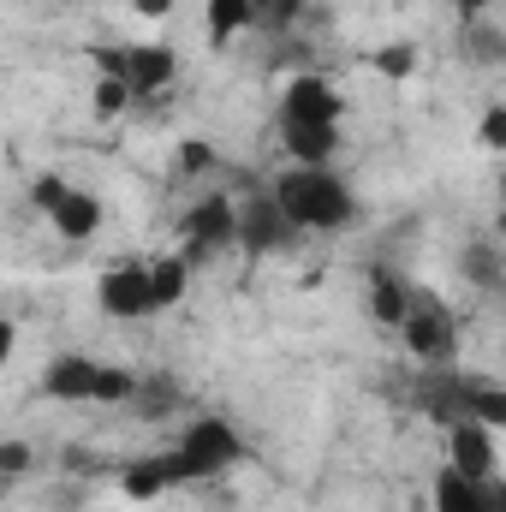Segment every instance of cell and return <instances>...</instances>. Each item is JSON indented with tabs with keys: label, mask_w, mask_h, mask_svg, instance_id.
Returning <instances> with one entry per match:
<instances>
[{
	"label": "cell",
	"mask_w": 506,
	"mask_h": 512,
	"mask_svg": "<svg viewBox=\"0 0 506 512\" xmlns=\"http://www.w3.org/2000/svg\"><path fill=\"white\" fill-rule=\"evenodd\" d=\"M274 197L304 233H346L358 221V197L334 167H286L274 179Z\"/></svg>",
	"instance_id": "obj_1"
},
{
	"label": "cell",
	"mask_w": 506,
	"mask_h": 512,
	"mask_svg": "<svg viewBox=\"0 0 506 512\" xmlns=\"http://www.w3.org/2000/svg\"><path fill=\"white\" fill-rule=\"evenodd\" d=\"M42 393L60 399V405H120L137 393V376L90 358V352H60L48 370H42Z\"/></svg>",
	"instance_id": "obj_2"
},
{
	"label": "cell",
	"mask_w": 506,
	"mask_h": 512,
	"mask_svg": "<svg viewBox=\"0 0 506 512\" xmlns=\"http://www.w3.org/2000/svg\"><path fill=\"white\" fill-rule=\"evenodd\" d=\"M167 453H173L179 489H185V483H209V477L233 471V465L245 459V435H239L227 417H197V423L179 435V447H167Z\"/></svg>",
	"instance_id": "obj_3"
},
{
	"label": "cell",
	"mask_w": 506,
	"mask_h": 512,
	"mask_svg": "<svg viewBox=\"0 0 506 512\" xmlns=\"http://www.w3.org/2000/svg\"><path fill=\"white\" fill-rule=\"evenodd\" d=\"M399 340H405V352H411L423 370H453V358H459V322H453V310H447L441 298H429V292L411 298V316H405Z\"/></svg>",
	"instance_id": "obj_4"
},
{
	"label": "cell",
	"mask_w": 506,
	"mask_h": 512,
	"mask_svg": "<svg viewBox=\"0 0 506 512\" xmlns=\"http://www.w3.org/2000/svg\"><path fill=\"white\" fill-rule=\"evenodd\" d=\"M96 304H102V316H114V322L155 316L161 304H155V274H149V262H114V268L96 280Z\"/></svg>",
	"instance_id": "obj_5"
},
{
	"label": "cell",
	"mask_w": 506,
	"mask_h": 512,
	"mask_svg": "<svg viewBox=\"0 0 506 512\" xmlns=\"http://www.w3.org/2000/svg\"><path fill=\"white\" fill-rule=\"evenodd\" d=\"M298 239H304V227L280 209L274 191H268V197H251V203H239V251L274 256V251H286V245H298Z\"/></svg>",
	"instance_id": "obj_6"
},
{
	"label": "cell",
	"mask_w": 506,
	"mask_h": 512,
	"mask_svg": "<svg viewBox=\"0 0 506 512\" xmlns=\"http://www.w3.org/2000/svg\"><path fill=\"white\" fill-rule=\"evenodd\" d=\"M233 245H239V203L203 197V203L185 215V256L203 262V256H215V251H233Z\"/></svg>",
	"instance_id": "obj_7"
},
{
	"label": "cell",
	"mask_w": 506,
	"mask_h": 512,
	"mask_svg": "<svg viewBox=\"0 0 506 512\" xmlns=\"http://www.w3.org/2000/svg\"><path fill=\"white\" fill-rule=\"evenodd\" d=\"M340 114H346L340 90L328 78H316V72L292 78L286 96H280V126H340Z\"/></svg>",
	"instance_id": "obj_8"
},
{
	"label": "cell",
	"mask_w": 506,
	"mask_h": 512,
	"mask_svg": "<svg viewBox=\"0 0 506 512\" xmlns=\"http://www.w3.org/2000/svg\"><path fill=\"white\" fill-rule=\"evenodd\" d=\"M447 465L465 471L471 483H495V429L477 417L447 423Z\"/></svg>",
	"instance_id": "obj_9"
},
{
	"label": "cell",
	"mask_w": 506,
	"mask_h": 512,
	"mask_svg": "<svg viewBox=\"0 0 506 512\" xmlns=\"http://www.w3.org/2000/svg\"><path fill=\"white\" fill-rule=\"evenodd\" d=\"M173 72H179V54H173L167 42H131L120 78L131 84V96H155V90L173 84Z\"/></svg>",
	"instance_id": "obj_10"
},
{
	"label": "cell",
	"mask_w": 506,
	"mask_h": 512,
	"mask_svg": "<svg viewBox=\"0 0 506 512\" xmlns=\"http://www.w3.org/2000/svg\"><path fill=\"white\" fill-rule=\"evenodd\" d=\"M48 227H54L66 245H84V239H96V233H102V197L72 185V191H66V197L48 209Z\"/></svg>",
	"instance_id": "obj_11"
},
{
	"label": "cell",
	"mask_w": 506,
	"mask_h": 512,
	"mask_svg": "<svg viewBox=\"0 0 506 512\" xmlns=\"http://www.w3.org/2000/svg\"><path fill=\"white\" fill-rule=\"evenodd\" d=\"M429 501H435V512H495V483H471L465 471L447 465V471L435 477Z\"/></svg>",
	"instance_id": "obj_12"
},
{
	"label": "cell",
	"mask_w": 506,
	"mask_h": 512,
	"mask_svg": "<svg viewBox=\"0 0 506 512\" xmlns=\"http://www.w3.org/2000/svg\"><path fill=\"white\" fill-rule=\"evenodd\" d=\"M167 489H179V465H173V453H149V459L126 465V477H120V495H131V501H161Z\"/></svg>",
	"instance_id": "obj_13"
},
{
	"label": "cell",
	"mask_w": 506,
	"mask_h": 512,
	"mask_svg": "<svg viewBox=\"0 0 506 512\" xmlns=\"http://www.w3.org/2000/svg\"><path fill=\"white\" fill-rule=\"evenodd\" d=\"M280 143L298 167H328L340 155V126H280Z\"/></svg>",
	"instance_id": "obj_14"
},
{
	"label": "cell",
	"mask_w": 506,
	"mask_h": 512,
	"mask_svg": "<svg viewBox=\"0 0 506 512\" xmlns=\"http://www.w3.org/2000/svg\"><path fill=\"white\" fill-rule=\"evenodd\" d=\"M411 298H417V292H405L393 274H381V268L370 274V298H364V304H370V316H376L381 328H405V316H411Z\"/></svg>",
	"instance_id": "obj_15"
},
{
	"label": "cell",
	"mask_w": 506,
	"mask_h": 512,
	"mask_svg": "<svg viewBox=\"0 0 506 512\" xmlns=\"http://www.w3.org/2000/svg\"><path fill=\"white\" fill-rule=\"evenodd\" d=\"M203 18H209V48H227L256 18V0H203Z\"/></svg>",
	"instance_id": "obj_16"
},
{
	"label": "cell",
	"mask_w": 506,
	"mask_h": 512,
	"mask_svg": "<svg viewBox=\"0 0 506 512\" xmlns=\"http://www.w3.org/2000/svg\"><path fill=\"white\" fill-rule=\"evenodd\" d=\"M459 48H465L477 66H501L506 60V30H495L489 18H465V24H459Z\"/></svg>",
	"instance_id": "obj_17"
},
{
	"label": "cell",
	"mask_w": 506,
	"mask_h": 512,
	"mask_svg": "<svg viewBox=\"0 0 506 512\" xmlns=\"http://www.w3.org/2000/svg\"><path fill=\"white\" fill-rule=\"evenodd\" d=\"M149 274H155V304H161V310H173V304L185 298V286H191V256H185V251L155 256V262H149Z\"/></svg>",
	"instance_id": "obj_18"
},
{
	"label": "cell",
	"mask_w": 506,
	"mask_h": 512,
	"mask_svg": "<svg viewBox=\"0 0 506 512\" xmlns=\"http://www.w3.org/2000/svg\"><path fill=\"white\" fill-rule=\"evenodd\" d=\"M465 417H477V423H489V429H506V387L465 376Z\"/></svg>",
	"instance_id": "obj_19"
},
{
	"label": "cell",
	"mask_w": 506,
	"mask_h": 512,
	"mask_svg": "<svg viewBox=\"0 0 506 512\" xmlns=\"http://www.w3.org/2000/svg\"><path fill=\"white\" fill-rule=\"evenodd\" d=\"M459 268H465V274H471L477 286H501V262H495V251H489V245H471Z\"/></svg>",
	"instance_id": "obj_20"
},
{
	"label": "cell",
	"mask_w": 506,
	"mask_h": 512,
	"mask_svg": "<svg viewBox=\"0 0 506 512\" xmlns=\"http://www.w3.org/2000/svg\"><path fill=\"white\" fill-rule=\"evenodd\" d=\"M376 66L387 72V78H411V66H417V48H411V42H387V48H376Z\"/></svg>",
	"instance_id": "obj_21"
},
{
	"label": "cell",
	"mask_w": 506,
	"mask_h": 512,
	"mask_svg": "<svg viewBox=\"0 0 506 512\" xmlns=\"http://www.w3.org/2000/svg\"><path fill=\"white\" fill-rule=\"evenodd\" d=\"M126 102H131V84H126V78H96V114H102V120H114Z\"/></svg>",
	"instance_id": "obj_22"
},
{
	"label": "cell",
	"mask_w": 506,
	"mask_h": 512,
	"mask_svg": "<svg viewBox=\"0 0 506 512\" xmlns=\"http://www.w3.org/2000/svg\"><path fill=\"white\" fill-rule=\"evenodd\" d=\"M66 191H72V185H66L60 173H36V185H30V203H36V209L48 215V209H54V203H60Z\"/></svg>",
	"instance_id": "obj_23"
},
{
	"label": "cell",
	"mask_w": 506,
	"mask_h": 512,
	"mask_svg": "<svg viewBox=\"0 0 506 512\" xmlns=\"http://www.w3.org/2000/svg\"><path fill=\"white\" fill-rule=\"evenodd\" d=\"M209 167H215V149H209L203 137L179 143V173H209Z\"/></svg>",
	"instance_id": "obj_24"
},
{
	"label": "cell",
	"mask_w": 506,
	"mask_h": 512,
	"mask_svg": "<svg viewBox=\"0 0 506 512\" xmlns=\"http://www.w3.org/2000/svg\"><path fill=\"white\" fill-rule=\"evenodd\" d=\"M477 137H483V149H506V102H495V108L483 114Z\"/></svg>",
	"instance_id": "obj_25"
},
{
	"label": "cell",
	"mask_w": 506,
	"mask_h": 512,
	"mask_svg": "<svg viewBox=\"0 0 506 512\" xmlns=\"http://www.w3.org/2000/svg\"><path fill=\"white\" fill-rule=\"evenodd\" d=\"M30 471V447L24 441H6L0 447V477H24Z\"/></svg>",
	"instance_id": "obj_26"
},
{
	"label": "cell",
	"mask_w": 506,
	"mask_h": 512,
	"mask_svg": "<svg viewBox=\"0 0 506 512\" xmlns=\"http://www.w3.org/2000/svg\"><path fill=\"white\" fill-rule=\"evenodd\" d=\"M131 12H143V18H167L173 0H131Z\"/></svg>",
	"instance_id": "obj_27"
},
{
	"label": "cell",
	"mask_w": 506,
	"mask_h": 512,
	"mask_svg": "<svg viewBox=\"0 0 506 512\" xmlns=\"http://www.w3.org/2000/svg\"><path fill=\"white\" fill-rule=\"evenodd\" d=\"M453 6H459V24H465V18H483V12H489V0H453Z\"/></svg>",
	"instance_id": "obj_28"
},
{
	"label": "cell",
	"mask_w": 506,
	"mask_h": 512,
	"mask_svg": "<svg viewBox=\"0 0 506 512\" xmlns=\"http://www.w3.org/2000/svg\"><path fill=\"white\" fill-rule=\"evenodd\" d=\"M495 512H506V483L495 477Z\"/></svg>",
	"instance_id": "obj_29"
},
{
	"label": "cell",
	"mask_w": 506,
	"mask_h": 512,
	"mask_svg": "<svg viewBox=\"0 0 506 512\" xmlns=\"http://www.w3.org/2000/svg\"><path fill=\"white\" fill-rule=\"evenodd\" d=\"M501 209H506V173H501Z\"/></svg>",
	"instance_id": "obj_30"
},
{
	"label": "cell",
	"mask_w": 506,
	"mask_h": 512,
	"mask_svg": "<svg viewBox=\"0 0 506 512\" xmlns=\"http://www.w3.org/2000/svg\"><path fill=\"white\" fill-rule=\"evenodd\" d=\"M286 6H292V0H286Z\"/></svg>",
	"instance_id": "obj_31"
}]
</instances>
